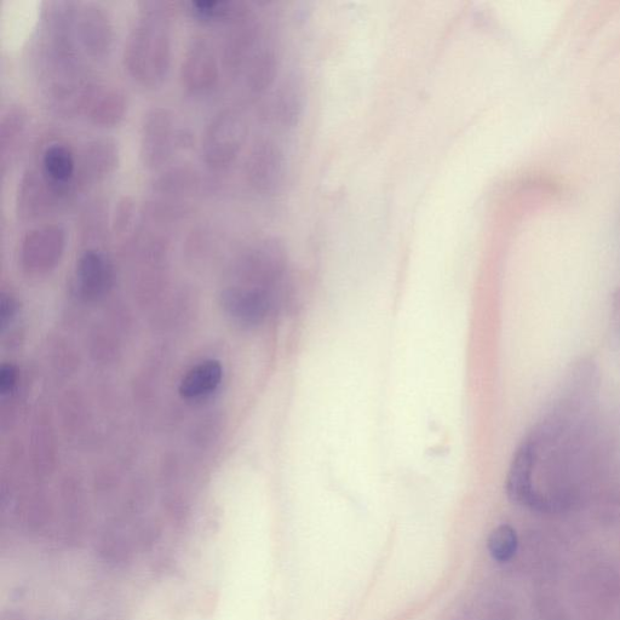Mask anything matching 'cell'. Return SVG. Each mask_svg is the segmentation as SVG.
Wrapping results in <instances>:
<instances>
[{"label":"cell","mask_w":620,"mask_h":620,"mask_svg":"<svg viewBox=\"0 0 620 620\" xmlns=\"http://www.w3.org/2000/svg\"><path fill=\"white\" fill-rule=\"evenodd\" d=\"M171 8L165 2H143L124 49V67L143 88L164 83L172 61Z\"/></svg>","instance_id":"6da1fadb"},{"label":"cell","mask_w":620,"mask_h":620,"mask_svg":"<svg viewBox=\"0 0 620 620\" xmlns=\"http://www.w3.org/2000/svg\"><path fill=\"white\" fill-rule=\"evenodd\" d=\"M200 188V177L191 166H175L153 183L152 199L145 216L168 226L186 214Z\"/></svg>","instance_id":"7a4b0ae2"},{"label":"cell","mask_w":620,"mask_h":620,"mask_svg":"<svg viewBox=\"0 0 620 620\" xmlns=\"http://www.w3.org/2000/svg\"><path fill=\"white\" fill-rule=\"evenodd\" d=\"M248 122L237 108L218 112L206 126L202 154L210 169L220 171L231 166L239 157L248 137Z\"/></svg>","instance_id":"3957f363"},{"label":"cell","mask_w":620,"mask_h":620,"mask_svg":"<svg viewBox=\"0 0 620 620\" xmlns=\"http://www.w3.org/2000/svg\"><path fill=\"white\" fill-rule=\"evenodd\" d=\"M186 135L168 108L149 109L143 118L140 141V157L148 170L164 168L174 157L177 149L185 145Z\"/></svg>","instance_id":"277c9868"},{"label":"cell","mask_w":620,"mask_h":620,"mask_svg":"<svg viewBox=\"0 0 620 620\" xmlns=\"http://www.w3.org/2000/svg\"><path fill=\"white\" fill-rule=\"evenodd\" d=\"M74 33L85 57L102 61L111 54L116 32L111 15L101 4H77Z\"/></svg>","instance_id":"5b68a950"},{"label":"cell","mask_w":620,"mask_h":620,"mask_svg":"<svg viewBox=\"0 0 620 620\" xmlns=\"http://www.w3.org/2000/svg\"><path fill=\"white\" fill-rule=\"evenodd\" d=\"M221 56L215 44L204 36L189 43L181 65V82L189 94L206 95L220 82Z\"/></svg>","instance_id":"8992f818"},{"label":"cell","mask_w":620,"mask_h":620,"mask_svg":"<svg viewBox=\"0 0 620 620\" xmlns=\"http://www.w3.org/2000/svg\"><path fill=\"white\" fill-rule=\"evenodd\" d=\"M66 248V232L57 223L31 229L21 243V263L27 273L43 274L55 268Z\"/></svg>","instance_id":"52a82bcc"},{"label":"cell","mask_w":620,"mask_h":620,"mask_svg":"<svg viewBox=\"0 0 620 620\" xmlns=\"http://www.w3.org/2000/svg\"><path fill=\"white\" fill-rule=\"evenodd\" d=\"M284 166V154L277 143L269 139L258 140L246 158L245 181L256 194L271 195L283 182Z\"/></svg>","instance_id":"ba28073f"},{"label":"cell","mask_w":620,"mask_h":620,"mask_svg":"<svg viewBox=\"0 0 620 620\" xmlns=\"http://www.w3.org/2000/svg\"><path fill=\"white\" fill-rule=\"evenodd\" d=\"M536 455L530 441L525 439L515 451L510 463L505 490L510 501L521 507L544 512L535 484Z\"/></svg>","instance_id":"9c48e42d"},{"label":"cell","mask_w":620,"mask_h":620,"mask_svg":"<svg viewBox=\"0 0 620 620\" xmlns=\"http://www.w3.org/2000/svg\"><path fill=\"white\" fill-rule=\"evenodd\" d=\"M119 148L111 139L91 140L78 155L77 189L99 185L117 170L119 165Z\"/></svg>","instance_id":"30bf717a"},{"label":"cell","mask_w":620,"mask_h":620,"mask_svg":"<svg viewBox=\"0 0 620 620\" xmlns=\"http://www.w3.org/2000/svg\"><path fill=\"white\" fill-rule=\"evenodd\" d=\"M39 171L63 203L77 194L78 157L65 143L45 148Z\"/></svg>","instance_id":"8fae6325"},{"label":"cell","mask_w":620,"mask_h":620,"mask_svg":"<svg viewBox=\"0 0 620 620\" xmlns=\"http://www.w3.org/2000/svg\"><path fill=\"white\" fill-rule=\"evenodd\" d=\"M65 204L38 170H27L17 189L16 210L22 221L40 220Z\"/></svg>","instance_id":"7c38bea8"},{"label":"cell","mask_w":620,"mask_h":620,"mask_svg":"<svg viewBox=\"0 0 620 620\" xmlns=\"http://www.w3.org/2000/svg\"><path fill=\"white\" fill-rule=\"evenodd\" d=\"M275 294L238 285L223 294V304L229 317L238 324L254 327L263 323L273 307Z\"/></svg>","instance_id":"4fadbf2b"},{"label":"cell","mask_w":620,"mask_h":620,"mask_svg":"<svg viewBox=\"0 0 620 620\" xmlns=\"http://www.w3.org/2000/svg\"><path fill=\"white\" fill-rule=\"evenodd\" d=\"M114 281V269L106 255L97 250L85 251L76 268V287L85 300L93 301L107 294Z\"/></svg>","instance_id":"5bb4252c"},{"label":"cell","mask_w":620,"mask_h":620,"mask_svg":"<svg viewBox=\"0 0 620 620\" xmlns=\"http://www.w3.org/2000/svg\"><path fill=\"white\" fill-rule=\"evenodd\" d=\"M128 97L118 86L97 83L86 101L83 116L100 128H113L123 122Z\"/></svg>","instance_id":"9a60e30c"},{"label":"cell","mask_w":620,"mask_h":620,"mask_svg":"<svg viewBox=\"0 0 620 620\" xmlns=\"http://www.w3.org/2000/svg\"><path fill=\"white\" fill-rule=\"evenodd\" d=\"M222 376V366L218 361H203L183 377L180 393L187 400L202 399L215 392L221 384Z\"/></svg>","instance_id":"2e32d148"},{"label":"cell","mask_w":620,"mask_h":620,"mask_svg":"<svg viewBox=\"0 0 620 620\" xmlns=\"http://www.w3.org/2000/svg\"><path fill=\"white\" fill-rule=\"evenodd\" d=\"M28 123V114L24 107L13 105L7 108L0 119V158L2 168L11 163L17 147L24 136Z\"/></svg>","instance_id":"e0dca14e"},{"label":"cell","mask_w":620,"mask_h":620,"mask_svg":"<svg viewBox=\"0 0 620 620\" xmlns=\"http://www.w3.org/2000/svg\"><path fill=\"white\" fill-rule=\"evenodd\" d=\"M188 5L195 19L205 22H231L249 7L234 0H193Z\"/></svg>","instance_id":"ac0fdd59"},{"label":"cell","mask_w":620,"mask_h":620,"mask_svg":"<svg viewBox=\"0 0 620 620\" xmlns=\"http://www.w3.org/2000/svg\"><path fill=\"white\" fill-rule=\"evenodd\" d=\"M487 549L492 559L499 564L512 560L519 549V537L515 528L510 525L496 527L487 538Z\"/></svg>","instance_id":"d6986e66"},{"label":"cell","mask_w":620,"mask_h":620,"mask_svg":"<svg viewBox=\"0 0 620 620\" xmlns=\"http://www.w3.org/2000/svg\"><path fill=\"white\" fill-rule=\"evenodd\" d=\"M136 220V205L130 197L119 200L114 210L112 227L114 232L124 234L134 227Z\"/></svg>","instance_id":"ffe728a7"},{"label":"cell","mask_w":620,"mask_h":620,"mask_svg":"<svg viewBox=\"0 0 620 620\" xmlns=\"http://www.w3.org/2000/svg\"><path fill=\"white\" fill-rule=\"evenodd\" d=\"M16 370L14 366L4 365L0 370V390L3 394L11 392L16 386Z\"/></svg>","instance_id":"44dd1931"},{"label":"cell","mask_w":620,"mask_h":620,"mask_svg":"<svg viewBox=\"0 0 620 620\" xmlns=\"http://www.w3.org/2000/svg\"><path fill=\"white\" fill-rule=\"evenodd\" d=\"M16 304L13 298L4 297L2 300V309H0V315H2V323L8 321L15 314Z\"/></svg>","instance_id":"7402d4cb"}]
</instances>
